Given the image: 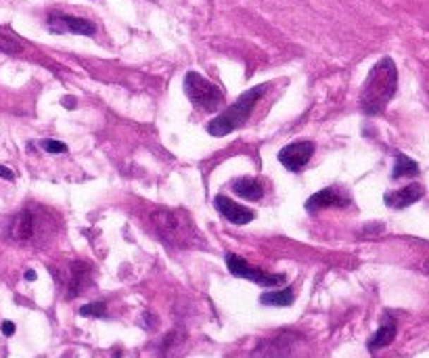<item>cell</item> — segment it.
<instances>
[{
  "label": "cell",
  "mask_w": 429,
  "mask_h": 358,
  "mask_svg": "<svg viewBox=\"0 0 429 358\" xmlns=\"http://www.w3.org/2000/svg\"><path fill=\"white\" fill-rule=\"evenodd\" d=\"M151 227L155 235L174 247H201L203 237L193 225L191 216L184 210L159 208L151 214Z\"/></svg>",
  "instance_id": "2"
},
{
  "label": "cell",
  "mask_w": 429,
  "mask_h": 358,
  "mask_svg": "<svg viewBox=\"0 0 429 358\" xmlns=\"http://www.w3.org/2000/svg\"><path fill=\"white\" fill-rule=\"evenodd\" d=\"M394 338H396V323H394L392 318H387V321L379 327V331L370 338V342H368V350L385 348V346H389V344L394 342Z\"/></svg>",
  "instance_id": "15"
},
{
  "label": "cell",
  "mask_w": 429,
  "mask_h": 358,
  "mask_svg": "<svg viewBox=\"0 0 429 358\" xmlns=\"http://www.w3.org/2000/svg\"><path fill=\"white\" fill-rule=\"evenodd\" d=\"M25 279H28V281H34V279H36V273H34V270H28V273H25Z\"/></svg>",
  "instance_id": "23"
},
{
  "label": "cell",
  "mask_w": 429,
  "mask_h": 358,
  "mask_svg": "<svg viewBox=\"0 0 429 358\" xmlns=\"http://www.w3.org/2000/svg\"><path fill=\"white\" fill-rule=\"evenodd\" d=\"M260 302L266 304V306H291L294 304V290L291 287H285V290H279V292H268V294H262Z\"/></svg>",
  "instance_id": "16"
},
{
  "label": "cell",
  "mask_w": 429,
  "mask_h": 358,
  "mask_svg": "<svg viewBox=\"0 0 429 358\" xmlns=\"http://www.w3.org/2000/svg\"><path fill=\"white\" fill-rule=\"evenodd\" d=\"M42 149L49 153H65L67 151V147L59 141H42Z\"/></svg>",
  "instance_id": "20"
},
{
  "label": "cell",
  "mask_w": 429,
  "mask_h": 358,
  "mask_svg": "<svg viewBox=\"0 0 429 358\" xmlns=\"http://www.w3.org/2000/svg\"><path fill=\"white\" fill-rule=\"evenodd\" d=\"M396 88H398V69L394 61L389 57L377 61L368 71V78L361 95V105L365 114L368 116L381 114L387 107V103L394 99Z\"/></svg>",
  "instance_id": "1"
},
{
  "label": "cell",
  "mask_w": 429,
  "mask_h": 358,
  "mask_svg": "<svg viewBox=\"0 0 429 358\" xmlns=\"http://www.w3.org/2000/svg\"><path fill=\"white\" fill-rule=\"evenodd\" d=\"M36 229H38V218L34 212L30 210H23L21 214H17L13 220H11V227H8V237L13 241H30V239L36 237Z\"/></svg>",
  "instance_id": "10"
},
{
  "label": "cell",
  "mask_w": 429,
  "mask_h": 358,
  "mask_svg": "<svg viewBox=\"0 0 429 358\" xmlns=\"http://www.w3.org/2000/svg\"><path fill=\"white\" fill-rule=\"evenodd\" d=\"M2 333H4V335H13V333H15V325H13L11 321H4V323H2Z\"/></svg>",
  "instance_id": "21"
},
{
  "label": "cell",
  "mask_w": 429,
  "mask_h": 358,
  "mask_svg": "<svg viewBox=\"0 0 429 358\" xmlns=\"http://www.w3.org/2000/svg\"><path fill=\"white\" fill-rule=\"evenodd\" d=\"M425 195V189L421 184H409L404 189H398L394 193H387L383 199L389 208H396V210H402V208H409L413 205L415 201H419L421 197Z\"/></svg>",
  "instance_id": "12"
},
{
  "label": "cell",
  "mask_w": 429,
  "mask_h": 358,
  "mask_svg": "<svg viewBox=\"0 0 429 358\" xmlns=\"http://www.w3.org/2000/svg\"><path fill=\"white\" fill-rule=\"evenodd\" d=\"M298 335L296 333H279L268 340H262L253 350V358H287L294 350Z\"/></svg>",
  "instance_id": "6"
},
{
  "label": "cell",
  "mask_w": 429,
  "mask_h": 358,
  "mask_svg": "<svg viewBox=\"0 0 429 358\" xmlns=\"http://www.w3.org/2000/svg\"><path fill=\"white\" fill-rule=\"evenodd\" d=\"M105 304L103 302H97V304H86L80 308V314L82 316H105Z\"/></svg>",
  "instance_id": "19"
},
{
  "label": "cell",
  "mask_w": 429,
  "mask_h": 358,
  "mask_svg": "<svg viewBox=\"0 0 429 358\" xmlns=\"http://www.w3.org/2000/svg\"><path fill=\"white\" fill-rule=\"evenodd\" d=\"M266 88H268L266 84H260V86L249 88V90L243 93L226 112H222L218 118H214L210 121L207 132H210L212 136H226V134H231L233 130L241 128L247 121V118L251 116L255 103H258V101L262 99V95L266 93Z\"/></svg>",
  "instance_id": "3"
},
{
  "label": "cell",
  "mask_w": 429,
  "mask_h": 358,
  "mask_svg": "<svg viewBox=\"0 0 429 358\" xmlns=\"http://www.w3.org/2000/svg\"><path fill=\"white\" fill-rule=\"evenodd\" d=\"M21 51V44L19 40L6 36V34H0V53H6V55H15Z\"/></svg>",
  "instance_id": "18"
},
{
  "label": "cell",
  "mask_w": 429,
  "mask_h": 358,
  "mask_svg": "<svg viewBox=\"0 0 429 358\" xmlns=\"http://www.w3.org/2000/svg\"><path fill=\"white\" fill-rule=\"evenodd\" d=\"M233 191L243 197L247 201H258L262 195H264V184L260 180L249 179V177H243V179L233 180Z\"/></svg>",
  "instance_id": "14"
},
{
  "label": "cell",
  "mask_w": 429,
  "mask_h": 358,
  "mask_svg": "<svg viewBox=\"0 0 429 358\" xmlns=\"http://www.w3.org/2000/svg\"><path fill=\"white\" fill-rule=\"evenodd\" d=\"M184 93L188 97V101L201 109V112H214L222 105V90L212 84L210 80H205L201 73L197 71H188L186 78H184Z\"/></svg>",
  "instance_id": "4"
},
{
  "label": "cell",
  "mask_w": 429,
  "mask_h": 358,
  "mask_svg": "<svg viewBox=\"0 0 429 358\" xmlns=\"http://www.w3.org/2000/svg\"><path fill=\"white\" fill-rule=\"evenodd\" d=\"M0 179H4V180H13L15 179V174L8 170V168H4V166H0Z\"/></svg>",
  "instance_id": "22"
},
{
  "label": "cell",
  "mask_w": 429,
  "mask_h": 358,
  "mask_svg": "<svg viewBox=\"0 0 429 358\" xmlns=\"http://www.w3.org/2000/svg\"><path fill=\"white\" fill-rule=\"evenodd\" d=\"M348 203H350V199L344 197L337 189H322L308 199L306 210L308 212H320L327 208H346Z\"/></svg>",
  "instance_id": "11"
},
{
  "label": "cell",
  "mask_w": 429,
  "mask_h": 358,
  "mask_svg": "<svg viewBox=\"0 0 429 358\" xmlns=\"http://www.w3.org/2000/svg\"><path fill=\"white\" fill-rule=\"evenodd\" d=\"M214 205H216V210H218L229 222H233V225H247V222H251V220L255 218V214H253L251 210L239 205L237 201H233V199H229V197H224V195H218V197L214 199Z\"/></svg>",
  "instance_id": "9"
},
{
  "label": "cell",
  "mask_w": 429,
  "mask_h": 358,
  "mask_svg": "<svg viewBox=\"0 0 429 358\" xmlns=\"http://www.w3.org/2000/svg\"><path fill=\"white\" fill-rule=\"evenodd\" d=\"M49 28L55 34H80V36H92L97 32V25L80 19V17H71V15H61V13H53L49 17Z\"/></svg>",
  "instance_id": "7"
},
{
  "label": "cell",
  "mask_w": 429,
  "mask_h": 358,
  "mask_svg": "<svg viewBox=\"0 0 429 358\" xmlns=\"http://www.w3.org/2000/svg\"><path fill=\"white\" fill-rule=\"evenodd\" d=\"M226 266H229L231 275H235L239 279L253 281L262 287H274V285H281L285 281V275H268L262 268L251 266L249 262H246L243 258H239L235 253H226Z\"/></svg>",
  "instance_id": "5"
},
{
  "label": "cell",
  "mask_w": 429,
  "mask_h": 358,
  "mask_svg": "<svg viewBox=\"0 0 429 358\" xmlns=\"http://www.w3.org/2000/svg\"><path fill=\"white\" fill-rule=\"evenodd\" d=\"M312 155H314V143L302 141V143H291V145L283 147L281 153H279V162L287 170L298 172V170H302L306 166Z\"/></svg>",
  "instance_id": "8"
},
{
  "label": "cell",
  "mask_w": 429,
  "mask_h": 358,
  "mask_svg": "<svg viewBox=\"0 0 429 358\" xmlns=\"http://www.w3.org/2000/svg\"><path fill=\"white\" fill-rule=\"evenodd\" d=\"M419 172V166L411 160V157H406V155H402V153H398L396 155V166H394V179H402V177H413V174H417Z\"/></svg>",
  "instance_id": "17"
},
{
  "label": "cell",
  "mask_w": 429,
  "mask_h": 358,
  "mask_svg": "<svg viewBox=\"0 0 429 358\" xmlns=\"http://www.w3.org/2000/svg\"><path fill=\"white\" fill-rule=\"evenodd\" d=\"M90 283V268L80 264V262H73L71 268H69V281H67V298H75L78 294L84 292V285Z\"/></svg>",
  "instance_id": "13"
}]
</instances>
